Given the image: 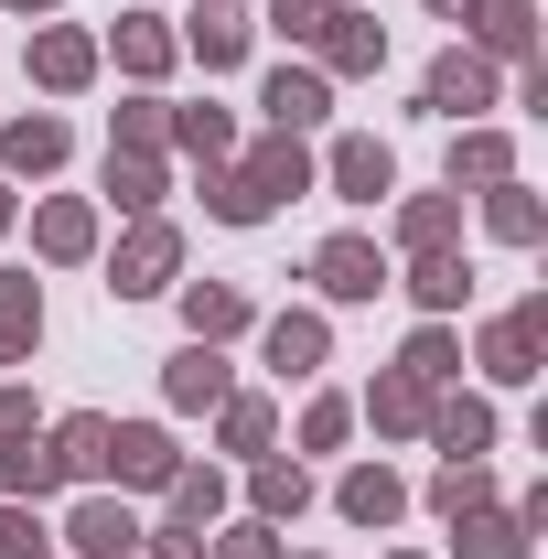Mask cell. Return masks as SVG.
Masks as SVG:
<instances>
[{"label": "cell", "instance_id": "cell-18", "mask_svg": "<svg viewBox=\"0 0 548 559\" xmlns=\"http://www.w3.org/2000/svg\"><path fill=\"white\" fill-rule=\"evenodd\" d=\"M463 183H484V194H495V183H516L505 130H463V140H452V194H463Z\"/></svg>", "mask_w": 548, "mask_h": 559}, {"label": "cell", "instance_id": "cell-47", "mask_svg": "<svg viewBox=\"0 0 548 559\" xmlns=\"http://www.w3.org/2000/svg\"><path fill=\"white\" fill-rule=\"evenodd\" d=\"M430 11H463V0H430Z\"/></svg>", "mask_w": 548, "mask_h": 559}, {"label": "cell", "instance_id": "cell-36", "mask_svg": "<svg viewBox=\"0 0 548 559\" xmlns=\"http://www.w3.org/2000/svg\"><path fill=\"white\" fill-rule=\"evenodd\" d=\"M205 205L226 215V226H259V215H270V194H259L248 173H215V183H205Z\"/></svg>", "mask_w": 548, "mask_h": 559}, {"label": "cell", "instance_id": "cell-4", "mask_svg": "<svg viewBox=\"0 0 548 559\" xmlns=\"http://www.w3.org/2000/svg\"><path fill=\"white\" fill-rule=\"evenodd\" d=\"M538 334H548V301H516L495 334H484V377H505V388H527L538 377Z\"/></svg>", "mask_w": 548, "mask_h": 559}, {"label": "cell", "instance_id": "cell-24", "mask_svg": "<svg viewBox=\"0 0 548 559\" xmlns=\"http://www.w3.org/2000/svg\"><path fill=\"white\" fill-rule=\"evenodd\" d=\"M108 205H130V215L162 205V162H151V151H119V140H108Z\"/></svg>", "mask_w": 548, "mask_h": 559}, {"label": "cell", "instance_id": "cell-33", "mask_svg": "<svg viewBox=\"0 0 548 559\" xmlns=\"http://www.w3.org/2000/svg\"><path fill=\"white\" fill-rule=\"evenodd\" d=\"M248 495H259V516H301V506H312L301 463H259V474H248Z\"/></svg>", "mask_w": 548, "mask_h": 559}, {"label": "cell", "instance_id": "cell-46", "mask_svg": "<svg viewBox=\"0 0 548 559\" xmlns=\"http://www.w3.org/2000/svg\"><path fill=\"white\" fill-rule=\"evenodd\" d=\"M0 226H11V183H0Z\"/></svg>", "mask_w": 548, "mask_h": 559}, {"label": "cell", "instance_id": "cell-37", "mask_svg": "<svg viewBox=\"0 0 548 559\" xmlns=\"http://www.w3.org/2000/svg\"><path fill=\"white\" fill-rule=\"evenodd\" d=\"M162 495H172V527H205L215 506H226V485H215V474H172Z\"/></svg>", "mask_w": 548, "mask_h": 559}, {"label": "cell", "instance_id": "cell-23", "mask_svg": "<svg viewBox=\"0 0 548 559\" xmlns=\"http://www.w3.org/2000/svg\"><path fill=\"white\" fill-rule=\"evenodd\" d=\"M366 419H377V430H430V388H419V377H398V366H388V377L366 388Z\"/></svg>", "mask_w": 548, "mask_h": 559}, {"label": "cell", "instance_id": "cell-41", "mask_svg": "<svg viewBox=\"0 0 548 559\" xmlns=\"http://www.w3.org/2000/svg\"><path fill=\"white\" fill-rule=\"evenodd\" d=\"M162 130H172V108H162V97H130V108H119V140H130V151H151Z\"/></svg>", "mask_w": 548, "mask_h": 559}, {"label": "cell", "instance_id": "cell-12", "mask_svg": "<svg viewBox=\"0 0 548 559\" xmlns=\"http://www.w3.org/2000/svg\"><path fill=\"white\" fill-rule=\"evenodd\" d=\"M237 173H248V183H259V194H301V183H312V151H301V130H270L259 140V151H248V162H237Z\"/></svg>", "mask_w": 548, "mask_h": 559}, {"label": "cell", "instance_id": "cell-42", "mask_svg": "<svg viewBox=\"0 0 548 559\" xmlns=\"http://www.w3.org/2000/svg\"><path fill=\"white\" fill-rule=\"evenodd\" d=\"M215 559H279L270 516H248V527H226V538H215Z\"/></svg>", "mask_w": 548, "mask_h": 559}, {"label": "cell", "instance_id": "cell-11", "mask_svg": "<svg viewBox=\"0 0 548 559\" xmlns=\"http://www.w3.org/2000/svg\"><path fill=\"white\" fill-rule=\"evenodd\" d=\"M323 173H334V194H344V205H377V194L398 183L388 140H334V162H323Z\"/></svg>", "mask_w": 548, "mask_h": 559}, {"label": "cell", "instance_id": "cell-48", "mask_svg": "<svg viewBox=\"0 0 548 559\" xmlns=\"http://www.w3.org/2000/svg\"><path fill=\"white\" fill-rule=\"evenodd\" d=\"M130 559H140V549H130Z\"/></svg>", "mask_w": 548, "mask_h": 559}, {"label": "cell", "instance_id": "cell-6", "mask_svg": "<svg viewBox=\"0 0 548 559\" xmlns=\"http://www.w3.org/2000/svg\"><path fill=\"white\" fill-rule=\"evenodd\" d=\"M312 280H323L334 301H377V290H388V259H377L366 237H323V248H312Z\"/></svg>", "mask_w": 548, "mask_h": 559}, {"label": "cell", "instance_id": "cell-14", "mask_svg": "<svg viewBox=\"0 0 548 559\" xmlns=\"http://www.w3.org/2000/svg\"><path fill=\"white\" fill-rule=\"evenodd\" d=\"M334 506H344V516H355V527H388V516L409 506V485H398L388 463H355V474H344V485H334Z\"/></svg>", "mask_w": 548, "mask_h": 559}, {"label": "cell", "instance_id": "cell-35", "mask_svg": "<svg viewBox=\"0 0 548 559\" xmlns=\"http://www.w3.org/2000/svg\"><path fill=\"white\" fill-rule=\"evenodd\" d=\"M495 237L505 248H538V194L527 183H495Z\"/></svg>", "mask_w": 548, "mask_h": 559}, {"label": "cell", "instance_id": "cell-30", "mask_svg": "<svg viewBox=\"0 0 548 559\" xmlns=\"http://www.w3.org/2000/svg\"><path fill=\"white\" fill-rule=\"evenodd\" d=\"M430 506H441V516H474V506H495V474H484V463H441V474H430Z\"/></svg>", "mask_w": 548, "mask_h": 559}, {"label": "cell", "instance_id": "cell-1", "mask_svg": "<svg viewBox=\"0 0 548 559\" xmlns=\"http://www.w3.org/2000/svg\"><path fill=\"white\" fill-rule=\"evenodd\" d=\"M172 270H183V237H172L162 215H140L130 248H119V270H108V290H119V301H140V290H172Z\"/></svg>", "mask_w": 548, "mask_h": 559}, {"label": "cell", "instance_id": "cell-20", "mask_svg": "<svg viewBox=\"0 0 548 559\" xmlns=\"http://www.w3.org/2000/svg\"><path fill=\"white\" fill-rule=\"evenodd\" d=\"M430 441H441L452 463H474L484 441H495V409H484V399H430Z\"/></svg>", "mask_w": 548, "mask_h": 559}, {"label": "cell", "instance_id": "cell-25", "mask_svg": "<svg viewBox=\"0 0 548 559\" xmlns=\"http://www.w3.org/2000/svg\"><path fill=\"white\" fill-rule=\"evenodd\" d=\"M270 366L279 377H312V366H323V312H279L270 323Z\"/></svg>", "mask_w": 548, "mask_h": 559}, {"label": "cell", "instance_id": "cell-29", "mask_svg": "<svg viewBox=\"0 0 548 559\" xmlns=\"http://www.w3.org/2000/svg\"><path fill=\"white\" fill-rule=\"evenodd\" d=\"M55 463H65V474H108V419L75 409L65 430H55Z\"/></svg>", "mask_w": 548, "mask_h": 559}, {"label": "cell", "instance_id": "cell-15", "mask_svg": "<svg viewBox=\"0 0 548 559\" xmlns=\"http://www.w3.org/2000/svg\"><path fill=\"white\" fill-rule=\"evenodd\" d=\"M65 485V463H55V441H33V430H11L0 441V495H55Z\"/></svg>", "mask_w": 548, "mask_h": 559}, {"label": "cell", "instance_id": "cell-7", "mask_svg": "<svg viewBox=\"0 0 548 559\" xmlns=\"http://www.w3.org/2000/svg\"><path fill=\"white\" fill-rule=\"evenodd\" d=\"M259 108H270V130H312V119L334 108V75H323V66H279Z\"/></svg>", "mask_w": 548, "mask_h": 559}, {"label": "cell", "instance_id": "cell-2", "mask_svg": "<svg viewBox=\"0 0 548 559\" xmlns=\"http://www.w3.org/2000/svg\"><path fill=\"white\" fill-rule=\"evenodd\" d=\"M452 527H463V559H527V527H548V495H527V506H474Z\"/></svg>", "mask_w": 548, "mask_h": 559}, {"label": "cell", "instance_id": "cell-21", "mask_svg": "<svg viewBox=\"0 0 548 559\" xmlns=\"http://www.w3.org/2000/svg\"><path fill=\"white\" fill-rule=\"evenodd\" d=\"M33 334H44V290L11 270V280H0V366H22V355H33Z\"/></svg>", "mask_w": 548, "mask_h": 559}, {"label": "cell", "instance_id": "cell-5", "mask_svg": "<svg viewBox=\"0 0 548 559\" xmlns=\"http://www.w3.org/2000/svg\"><path fill=\"white\" fill-rule=\"evenodd\" d=\"M419 97H430L441 119H474V108H495V66H484L474 44H452V55L430 66V86H419Z\"/></svg>", "mask_w": 548, "mask_h": 559}, {"label": "cell", "instance_id": "cell-28", "mask_svg": "<svg viewBox=\"0 0 548 559\" xmlns=\"http://www.w3.org/2000/svg\"><path fill=\"white\" fill-rule=\"evenodd\" d=\"M452 226H463V205H452V194H419V205H398V237H409L419 259H441V248H452Z\"/></svg>", "mask_w": 548, "mask_h": 559}, {"label": "cell", "instance_id": "cell-40", "mask_svg": "<svg viewBox=\"0 0 548 559\" xmlns=\"http://www.w3.org/2000/svg\"><path fill=\"white\" fill-rule=\"evenodd\" d=\"M344 430H355V409H344V399H312V419H301V452H334Z\"/></svg>", "mask_w": 548, "mask_h": 559}, {"label": "cell", "instance_id": "cell-19", "mask_svg": "<svg viewBox=\"0 0 548 559\" xmlns=\"http://www.w3.org/2000/svg\"><path fill=\"white\" fill-rule=\"evenodd\" d=\"M33 248H44V259H86V248H97V205L55 194V205L33 215Z\"/></svg>", "mask_w": 548, "mask_h": 559}, {"label": "cell", "instance_id": "cell-13", "mask_svg": "<svg viewBox=\"0 0 548 559\" xmlns=\"http://www.w3.org/2000/svg\"><path fill=\"white\" fill-rule=\"evenodd\" d=\"M33 75H44L55 97H75V86L97 75V44H86V33H65V22H44V33H33Z\"/></svg>", "mask_w": 548, "mask_h": 559}, {"label": "cell", "instance_id": "cell-31", "mask_svg": "<svg viewBox=\"0 0 548 559\" xmlns=\"http://www.w3.org/2000/svg\"><path fill=\"white\" fill-rule=\"evenodd\" d=\"M452 366H463V345H452L441 323H419V334H409V355H398V377H419V388H441Z\"/></svg>", "mask_w": 548, "mask_h": 559}, {"label": "cell", "instance_id": "cell-38", "mask_svg": "<svg viewBox=\"0 0 548 559\" xmlns=\"http://www.w3.org/2000/svg\"><path fill=\"white\" fill-rule=\"evenodd\" d=\"M226 409V452H270V399H215Z\"/></svg>", "mask_w": 548, "mask_h": 559}, {"label": "cell", "instance_id": "cell-45", "mask_svg": "<svg viewBox=\"0 0 548 559\" xmlns=\"http://www.w3.org/2000/svg\"><path fill=\"white\" fill-rule=\"evenodd\" d=\"M11 11H55V0H11Z\"/></svg>", "mask_w": 548, "mask_h": 559}, {"label": "cell", "instance_id": "cell-26", "mask_svg": "<svg viewBox=\"0 0 548 559\" xmlns=\"http://www.w3.org/2000/svg\"><path fill=\"white\" fill-rule=\"evenodd\" d=\"M119 66H130V75L172 66V22H162V11H130V22H119Z\"/></svg>", "mask_w": 548, "mask_h": 559}, {"label": "cell", "instance_id": "cell-43", "mask_svg": "<svg viewBox=\"0 0 548 559\" xmlns=\"http://www.w3.org/2000/svg\"><path fill=\"white\" fill-rule=\"evenodd\" d=\"M0 559H44V538H33V516H11V506H0Z\"/></svg>", "mask_w": 548, "mask_h": 559}, {"label": "cell", "instance_id": "cell-17", "mask_svg": "<svg viewBox=\"0 0 548 559\" xmlns=\"http://www.w3.org/2000/svg\"><path fill=\"white\" fill-rule=\"evenodd\" d=\"M183 323H194V345H226V334H248V290H226V280H194V290H183Z\"/></svg>", "mask_w": 548, "mask_h": 559}, {"label": "cell", "instance_id": "cell-27", "mask_svg": "<svg viewBox=\"0 0 548 559\" xmlns=\"http://www.w3.org/2000/svg\"><path fill=\"white\" fill-rule=\"evenodd\" d=\"M226 399V366H215V345H183L172 355V409H215Z\"/></svg>", "mask_w": 548, "mask_h": 559}, {"label": "cell", "instance_id": "cell-22", "mask_svg": "<svg viewBox=\"0 0 548 559\" xmlns=\"http://www.w3.org/2000/svg\"><path fill=\"white\" fill-rule=\"evenodd\" d=\"M183 44H194V55H205V75H215V66H237V55H248V11H237V0H205V11H194V33H183Z\"/></svg>", "mask_w": 548, "mask_h": 559}, {"label": "cell", "instance_id": "cell-9", "mask_svg": "<svg viewBox=\"0 0 548 559\" xmlns=\"http://www.w3.org/2000/svg\"><path fill=\"white\" fill-rule=\"evenodd\" d=\"M323 66H334V75H377V66H388V22H366V11H344V0H334V22H323Z\"/></svg>", "mask_w": 548, "mask_h": 559}, {"label": "cell", "instance_id": "cell-16", "mask_svg": "<svg viewBox=\"0 0 548 559\" xmlns=\"http://www.w3.org/2000/svg\"><path fill=\"white\" fill-rule=\"evenodd\" d=\"M0 162H11V173H55V162H65V119H55V108L11 119V130H0Z\"/></svg>", "mask_w": 548, "mask_h": 559}, {"label": "cell", "instance_id": "cell-44", "mask_svg": "<svg viewBox=\"0 0 548 559\" xmlns=\"http://www.w3.org/2000/svg\"><path fill=\"white\" fill-rule=\"evenodd\" d=\"M11 430H33V399H22V388H0V441H11Z\"/></svg>", "mask_w": 548, "mask_h": 559}, {"label": "cell", "instance_id": "cell-39", "mask_svg": "<svg viewBox=\"0 0 548 559\" xmlns=\"http://www.w3.org/2000/svg\"><path fill=\"white\" fill-rule=\"evenodd\" d=\"M323 22H334V0H270V33L290 44H323Z\"/></svg>", "mask_w": 548, "mask_h": 559}, {"label": "cell", "instance_id": "cell-3", "mask_svg": "<svg viewBox=\"0 0 548 559\" xmlns=\"http://www.w3.org/2000/svg\"><path fill=\"white\" fill-rule=\"evenodd\" d=\"M108 474H119V485H172L183 452H172V430H151V419H130V430L108 419Z\"/></svg>", "mask_w": 548, "mask_h": 559}, {"label": "cell", "instance_id": "cell-32", "mask_svg": "<svg viewBox=\"0 0 548 559\" xmlns=\"http://www.w3.org/2000/svg\"><path fill=\"white\" fill-rule=\"evenodd\" d=\"M172 140H183L194 162H226V151H237V130H226V108H172Z\"/></svg>", "mask_w": 548, "mask_h": 559}, {"label": "cell", "instance_id": "cell-8", "mask_svg": "<svg viewBox=\"0 0 548 559\" xmlns=\"http://www.w3.org/2000/svg\"><path fill=\"white\" fill-rule=\"evenodd\" d=\"M65 549H75V559H130V549H140V516H130V506H108V495H86V506H75V527H65Z\"/></svg>", "mask_w": 548, "mask_h": 559}, {"label": "cell", "instance_id": "cell-34", "mask_svg": "<svg viewBox=\"0 0 548 559\" xmlns=\"http://www.w3.org/2000/svg\"><path fill=\"white\" fill-rule=\"evenodd\" d=\"M409 301H419V312H452V301H463V259H452V248L419 259V270H409Z\"/></svg>", "mask_w": 548, "mask_h": 559}, {"label": "cell", "instance_id": "cell-10", "mask_svg": "<svg viewBox=\"0 0 548 559\" xmlns=\"http://www.w3.org/2000/svg\"><path fill=\"white\" fill-rule=\"evenodd\" d=\"M463 22H474L484 55H516V66L538 55V11H527V0H463Z\"/></svg>", "mask_w": 548, "mask_h": 559}]
</instances>
